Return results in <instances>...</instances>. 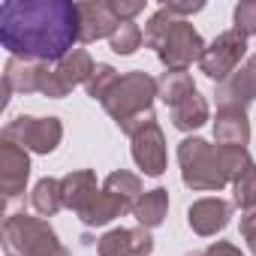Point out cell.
<instances>
[{
    "label": "cell",
    "instance_id": "20",
    "mask_svg": "<svg viewBox=\"0 0 256 256\" xmlns=\"http://www.w3.org/2000/svg\"><path fill=\"white\" fill-rule=\"evenodd\" d=\"M4 94H40L36 88V64L10 58L4 70Z\"/></svg>",
    "mask_w": 256,
    "mask_h": 256
},
{
    "label": "cell",
    "instance_id": "13",
    "mask_svg": "<svg viewBox=\"0 0 256 256\" xmlns=\"http://www.w3.org/2000/svg\"><path fill=\"white\" fill-rule=\"evenodd\" d=\"M78 10V42H96V40H108L114 34V28L120 24L108 4H76Z\"/></svg>",
    "mask_w": 256,
    "mask_h": 256
},
{
    "label": "cell",
    "instance_id": "9",
    "mask_svg": "<svg viewBox=\"0 0 256 256\" xmlns=\"http://www.w3.org/2000/svg\"><path fill=\"white\" fill-rule=\"evenodd\" d=\"M30 175V157L22 145L4 139L0 142V187H4L6 199H18L24 193Z\"/></svg>",
    "mask_w": 256,
    "mask_h": 256
},
{
    "label": "cell",
    "instance_id": "33",
    "mask_svg": "<svg viewBox=\"0 0 256 256\" xmlns=\"http://www.w3.org/2000/svg\"><path fill=\"white\" fill-rule=\"evenodd\" d=\"M250 64H253V70H256V52H253V58H250Z\"/></svg>",
    "mask_w": 256,
    "mask_h": 256
},
{
    "label": "cell",
    "instance_id": "27",
    "mask_svg": "<svg viewBox=\"0 0 256 256\" xmlns=\"http://www.w3.org/2000/svg\"><path fill=\"white\" fill-rule=\"evenodd\" d=\"M235 30L244 34V36H253L256 34V0H244V4L235 6Z\"/></svg>",
    "mask_w": 256,
    "mask_h": 256
},
{
    "label": "cell",
    "instance_id": "16",
    "mask_svg": "<svg viewBox=\"0 0 256 256\" xmlns=\"http://www.w3.org/2000/svg\"><path fill=\"white\" fill-rule=\"evenodd\" d=\"M54 70H58V78L64 82V88L72 90V88H78V84H88V78L94 76L96 64H94V58H90L84 48H72L64 60L54 64Z\"/></svg>",
    "mask_w": 256,
    "mask_h": 256
},
{
    "label": "cell",
    "instance_id": "14",
    "mask_svg": "<svg viewBox=\"0 0 256 256\" xmlns=\"http://www.w3.org/2000/svg\"><path fill=\"white\" fill-rule=\"evenodd\" d=\"M60 190H64V208L82 214L94 199H96V175L90 169H78L70 172L66 178H60Z\"/></svg>",
    "mask_w": 256,
    "mask_h": 256
},
{
    "label": "cell",
    "instance_id": "29",
    "mask_svg": "<svg viewBox=\"0 0 256 256\" xmlns=\"http://www.w3.org/2000/svg\"><path fill=\"white\" fill-rule=\"evenodd\" d=\"M196 256H244L235 244H229V241H217V244H211V247H205V250H199Z\"/></svg>",
    "mask_w": 256,
    "mask_h": 256
},
{
    "label": "cell",
    "instance_id": "3",
    "mask_svg": "<svg viewBox=\"0 0 256 256\" xmlns=\"http://www.w3.org/2000/svg\"><path fill=\"white\" fill-rule=\"evenodd\" d=\"M145 46H151L157 52V58L166 70H187L193 60H202V54L208 48L190 22L172 16L163 6L145 24Z\"/></svg>",
    "mask_w": 256,
    "mask_h": 256
},
{
    "label": "cell",
    "instance_id": "5",
    "mask_svg": "<svg viewBox=\"0 0 256 256\" xmlns=\"http://www.w3.org/2000/svg\"><path fill=\"white\" fill-rule=\"evenodd\" d=\"M4 241L10 250L18 256H54L64 250L58 241V232L48 226L42 217H28V214H12L4 223Z\"/></svg>",
    "mask_w": 256,
    "mask_h": 256
},
{
    "label": "cell",
    "instance_id": "17",
    "mask_svg": "<svg viewBox=\"0 0 256 256\" xmlns=\"http://www.w3.org/2000/svg\"><path fill=\"white\" fill-rule=\"evenodd\" d=\"M169 112H172V124H175V130H181V133L199 130V126L208 120V102H205V96H202L199 90L187 94V96H184L178 106H172Z\"/></svg>",
    "mask_w": 256,
    "mask_h": 256
},
{
    "label": "cell",
    "instance_id": "32",
    "mask_svg": "<svg viewBox=\"0 0 256 256\" xmlns=\"http://www.w3.org/2000/svg\"><path fill=\"white\" fill-rule=\"evenodd\" d=\"M244 238H247V247H250V253L256 256V229H253V232H247Z\"/></svg>",
    "mask_w": 256,
    "mask_h": 256
},
{
    "label": "cell",
    "instance_id": "1",
    "mask_svg": "<svg viewBox=\"0 0 256 256\" xmlns=\"http://www.w3.org/2000/svg\"><path fill=\"white\" fill-rule=\"evenodd\" d=\"M0 42L18 60L58 64L78 42V10L66 0H6Z\"/></svg>",
    "mask_w": 256,
    "mask_h": 256
},
{
    "label": "cell",
    "instance_id": "12",
    "mask_svg": "<svg viewBox=\"0 0 256 256\" xmlns=\"http://www.w3.org/2000/svg\"><path fill=\"white\" fill-rule=\"evenodd\" d=\"M256 100V70L250 60H244L226 82L217 84V106L220 108H244Z\"/></svg>",
    "mask_w": 256,
    "mask_h": 256
},
{
    "label": "cell",
    "instance_id": "10",
    "mask_svg": "<svg viewBox=\"0 0 256 256\" xmlns=\"http://www.w3.org/2000/svg\"><path fill=\"white\" fill-rule=\"evenodd\" d=\"M154 250V238L148 229L136 226V229H112L100 238L96 253L100 256H151Z\"/></svg>",
    "mask_w": 256,
    "mask_h": 256
},
{
    "label": "cell",
    "instance_id": "2",
    "mask_svg": "<svg viewBox=\"0 0 256 256\" xmlns=\"http://www.w3.org/2000/svg\"><path fill=\"white\" fill-rule=\"evenodd\" d=\"M181 178L190 190H223L232 184L253 160L244 145H208L199 136H190L178 145Z\"/></svg>",
    "mask_w": 256,
    "mask_h": 256
},
{
    "label": "cell",
    "instance_id": "31",
    "mask_svg": "<svg viewBox=\"0 0 256 256\" xmlns=\"http://www.w3.org/2000/svg\"><path fill=\"white\" fill-rule=\"evenodd\" d=\"M253 229H256V208H250V211L241 214V235H247Z\"/></svg>",
    "mask_w": 256,
    "mask_h": 256
},
{
    "label": "cell",
    "instance_id": "30",
    "mask_svg": "<svg viewBox=\"0 0 256 256\" xmlns=\"http://www.w3.org/2000/svg\"><path fill=\"white\" fill-rule=\"evenodd\" d=\"M163 10H169L172 16H193V12H202L205 4H163Z\"/></svg>",
    "mask_w": 256,
    "mask_h": 256
},
{
    "label": "cell",
    "instance_id": "28",
    "mask_svg": "<svg viewBox=\"0 0 256 256\" xmlns=\"http://www.w3.org/2000/svg\"><path fill=\"white\" fill-rule=\"evenodd\" d=\"M108 10H112V16H114L118 22H133V18L145 10V4H142V0H133V4H126V0H112Z\"/></svg>",
    "mask_w": 256,
    "mask_h": 256
},
{
    "label": "cell",
    "instance_id": "26",
    "mask_svg": "<svg viewBox=\"0 0 256 256\" xmlns=\"http://www.w3.org/2000/svg\"><path fill=\"white\" fill-rule=\"evenodd\" d=\"M232 190H235V205H238L241 211L256 208V163H250V166L232 181Z\"/></svg>",
    "mask_w": 256,
    "mask_h": 256
},
{
    "label": "cell",
    "instance_id": "19",
    "mask_svg": "<svg viewBox=\"0 0 256 256\" xmlns=\"http://www.w3.org/2000/svg\"><path fill=\"white\" fill-rule=\"evenodd\" d=\"M102 190H106V193H112V196L126 208V211H133V208H136V202H139V199H142V193H145V190H142V178H139V175H133V172H124V169H120V172H112V175L102 181Z\"/></svg>",
    "mask_w": 256,
    "mask_h": 256
},
{
    "label": "cell",
    "instance_id": "4",
    "mask_svg": "<svg viewBox=\"0 0 256 256\" xmlns=\"http://www.w3.org/2000/svg\"><path fill=\"white\" fill-rule=\"evenodd\" d=\"M154 100H157V78H151L148 72L136 70V72L120 76V82L102 100V108L114 118V124L124 130L126 124H133L136 118L148 114Z\"/></svg>",
    "mask_w": 256,
    "mask_h": 256
},
{
    "label": "cell",
    "instance_id": "24",
    "mask_svg": "<svg viewBox=\"0 0 256 256\" xmlns=\"http://www.w3.org/2000/svg\"><path fill=\"white\" fill-rule=\"evenodd\" d=\"M142 42H145V34L136 22H120L114 28V34L108 36V46H112L114 54H133Z\"/></svg>",
    "mask_w": 256,
    "mask_h": 256
},
{
    "label": "cell",
    "instance_id": "25",
    "mask_svg": "<svg viewBox=\"0 0 256 256\" xmlns=\"http://www.w3.org/2000/svg\"><path fill=\"white\" fill-rule=\"evenodd\" d=\"M120 82V76H118V70L112 66V64H96V70H94V76L88 78V84H84V90H88V96L90 100H106L108 94H112V88Z\"/></svg>",
    "mask_w": 256,
    "mask_h": 256
},
{
    "label": "cell",
    "instance_id": "15",
    "mask_svg": "<svg viewBox=\"0 0 256 256\" xmlns=\"http://www.w3.org/2000/svg\"><path fill=\"white\" fill-rule=\"evenodd\" d=\"M214 139L217 145H244L250 139V124L244 108H220L214 118Z\"/></svg>",
    "mask_w": 256,
    "mask_h": 256
},
{
    "label": "cell",
    "instance_id": "7",
    "mask_svg": "<svg viewBox=\"0 0 256 256\" xmlns=\"http://www.w3.org/2000/svg\"><path fill=\"white\" fill-rule=\"evenodd\" d=\"M244 54H247V36L232 28V30H223V34L205 48V54H202V60H199V70H202L208 78H214V82L220 84V82H226V78L244 64Z\"/></svg>",
    "mask_w": 256,
    "mask_h": 256
},
{
    "label": "cell",
    "instance_id": "21",
    "mask_svg": "<svg viewBox=\"0 0 256 256\" xmlns=\"http://www.w3.org/2000/svg\"><path fill=\"white\" fill-rule=\"evenodd\" d=\"M196 84H193V76L187 70H166L160 78H157V96L172 108L178 106L187 94H193Z\"/></svg>",
    "mask_w": 256,
    "mask_h": 256
},
{
    "label": "cell",
    "instance_id": "8",
    "mask_svg": "<svg viewBox=\"0 0 256 256\" xmlns=\"http://www.w3.org/2000/svg\"><path fill=\"white\" fill-rule=\"evenodd\" d=\"M130 142H133V160H136V166L145 175L160 178L166 172V139H163V130H160L157 118H148L139 130H133Z\"/></svg>",
    "mask_w": 256,
    "mask_h": 256
},
{
    "label": "cell",
    "instance_id": "23",
    "mask_svg": "<svg viewBox=\"0 0 256 256\" xmlns=\"http://www.w3.org/2000/svg\"><path fill=\"white\" fill-rule=\"evenodd\" d=\"M120 214H126V208L112 196V193H106V190H100L96 193V199L78 214L82 217V223L84 226H106V223H112L114 217H120Z\"/></svg>",
    "mask_w": 256,
    "mask_h": 256
},
{
    "label": "cell",
    "instance_id": "18",
    "mask_svg": "<svg viewBox=\"0 0 256 256\" xmlns=\"http://www.w3.org/2000/svg\"><path fill=\"white\" fill-rule=\"evenodd\" d=\"M166 211H169V193L163 187H157V190L142 193V199L133 208V217L139 220L142 229H157L166 220Z\"/></svg>",
    "mask_w": 256,
    "mask_h": 256
},
{
    "label": "cell",
    "instance_id": "11",
    "mask_svg": "<svg viewBox=\"0 0 256 256\" xmlns=\"http://www.w3.org/2000/svg\"><path fill=\"white\" fill-rule=\"evenodd\" d=\"M232 217V205L220 196H205V199H196L187 211V223L196 235L208 238V235H217L220 229H226Z\"/></svg>",
    "mask_w": 256,
    "mask_h": 256
},
{
    "label": "cell",
    "instance_id": "6",
    "mask_svg": "<svg viewBox=\"0 0 256 256\" xmlns=\"http://www.w3.org/2000/svg\"><path fill=\"white\" fill-rule=\"evenodd\" d=\"M4 139L22 145L24 151H34V154H52L64 139V124L58 118L22 114V118H12L4 126Z\"/></svg>",
    "mask_w": 256,
    "mask_h": 256
},
{
    "label": "cell",
    "instance_id": "22",
    "mask_svg": "<svg viewBox=\"0 0 256 256\" xmlns=\"http://www.w3.org/2000/svg\"><path fill=\"white\" fill-rule=\"evenodd\" d=\"M30 205L36 214L42 217H54L60 208H64V190H60V181L58 178H42L36 181L34 193H30Z\"/></svg>",
    "mask_w": 256,
    "mask_h": 256
}]
</instances>
